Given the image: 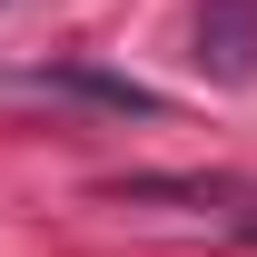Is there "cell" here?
Returning <instances> with one entry per match:
<instances>
[{
    "label": "cell",
    "mask_w": 257,
    "mask_h": 257,
    "mask_svg": "<svg viewBox=\"0 0 257 257\" xmlns=\"http://www.w3.org/2000/svg\"><path fill=\"white\" fill-rule=\"evenodd\" d=\"M188 60H198V79H218V89H247V79H257V0H198Z\"/></svg>",
    "instance_id": "cell-1"
},
{
    "label": "cell",
    "mask_w": 257,
    "mask_h": 257,
    "mask_svg": "<svg viewBox=\"0 0 257 257\" xmlns=\"http://www.w3.org/2000/svg\"><path fill=\"white\" fill-rule=\"evenodd\" d=\"M119 198H178V208H198V218L237 227V237L257 247V188H247V178H128Z\"/></svg>",
    "instance_id": "cell-2"
}]
</instances>
